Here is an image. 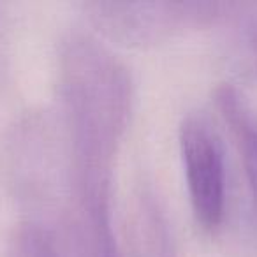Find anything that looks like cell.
Here are the masks:
<instances>
[{"label":"cell","instance_id":"cell-1","mask_svg":"<svg viewBox=\"0 0 257 257\" xmlns=\"http://www.w3.org/2000/svg\"><path fill=\"white\" fill-rule=\"evenodd\" d=\"M67 76L88 208L97 227L106 229L107 171L127 114V78L109 55L85 43L69 53Z\"/></svg>","mask_w":257,"mask_h":257},{"label":"cell","instance_id":"cell-2","mask_svg":"<svg viewBox=\"0 0 257 257\" xmlns=\"http://www.w3.org/2000/svg\"><path fill=\"white\" fill-rule=\"evenodd\" d=\"M180 155L196 220L213 231L225 213V164L217 134L199 114H189L180 125Z\"/></svg>","mask_w":257,"mask_h":257},{"label":"cell","instance_id":"cell-3","mask_svg":"<svg viewBox=\"0 0 257 257\" xmlns=\"http://www.w3.org/2000/svg\"><path fill=\"white\" fill-rule=\"evenodd\" d=\"M218 102H220L224 114L234 125L239 136L243 138L246 150L257 164V121L248 114L243 102H239V97L236 95L232 88H222L220 95H218Z\"/></svg>","mask_w":257,"mask_h":257},{"label":"cell","instance_id":"cell-4","mask_svg":"<svg viewBox=\"0 0 257 257\" xmlns=\"http://www.w3.org/2000/svg\"><path fill=\"white\" fill-rule=\"evenodd\" d=\"M9 257H60L55 239L46 229L36 224L18 229L11 243Z\"/></svg>","mask_w":257,"mask_h":257},{"label":"cell","instance_id":"cell-5","mask_svg":"<svg viewBox=\"0 0 257 257\" xmlns=\"http://www.w3.org/2000/svg\"><path fill=\"white\" fill-rule=\"evenodd\" d=\"M100 241H102V257H121L120 252L116 248V243L113 241V236H111V231L106 232L104 236H100Z\"/></svg>","mask_w":257,"mask_h":257}]
</instances>
